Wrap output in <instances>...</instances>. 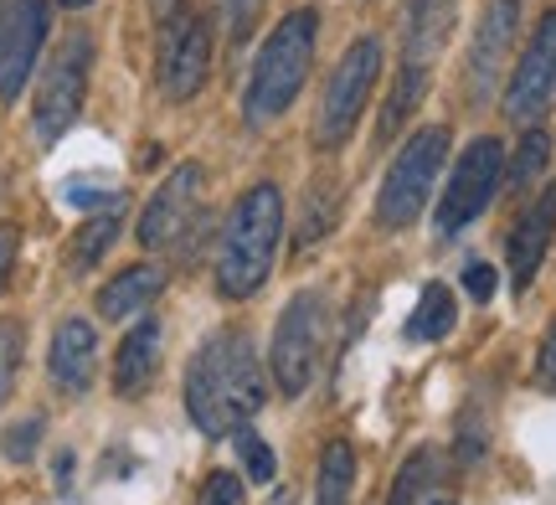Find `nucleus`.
Segmentation results:
<instances>
[{"label":"nucleus","mask_w":556,"mask_h":505,"mask_svg":"<svg viewBox=\"0 0 556 505\" xmlns=\"http://www.w3.org/2000/svg\"><path fill=\"white\" fill-rule=\"evenodd\" d=\"M556 238V186H546L536 202L520 212V223L510 227V279L516 289H531V279L541 274V258L552 253Z\"/></svg>","instance_id":"nucleus-14"},{"label":"nucleus","mask_w":556,"mask_h":505,"mask_svg":"<svg viewBox=\"0 0 556 505\" xmlns=\"http://www.w3.org/2000/svg\"><path fill=\"white\" fill-rule=\"evenodd\" d=\"M222 5V21H227V41L242 47V41L253 37V26L263 16V0H217Z\"/></svg>","instance_id":"nucleus-27"},{"label":"nucleus","mask_w":556,"mask_h":505,"mask_svg":"<svg viewBox=\"0 0 556 505\" xmlns=\"http://www.w3.org/2000/svg\"><path fill=\"white\" fill-rule=\"evenodd\" d=\"M500 171H505V150H500V140H475L464 155H458L454 176H448V191H443V202H438V238L464 232L484 206L495 202Z\"/></svg>","instance_id":"nucleus-9"},{"label":"nucleus","mask_w":556,"mask_h":505,"mask_svg":"<svg viewBox=\"0 0 556 505\" xmlns=\"http://www.w3.org/2000/svg\"><path fill=\"white\" fill-rule=\"evenodd\" d=\"M336 206H340L336 186H309V223L299 227V243L309 248L315 238H325V232L336 227Z\"/></svg>","instance_id":"nucleus-25"},{"label":"nucleus","mask_w":556,"mask_h":505,"mask_svg":"<svg viewBox=\"0 0 556 505\" xmlns=\"http://www.w3.org/2000/svg\"><path fill=\"white\" fill-rule=\"evenodd\" d=\"M546 161H552V135H546V129H526L520 155H516V171H510V186H516V191H526V186L546 171Z\"/></svg>","instance_id":"nucleus-24"},{"label":"nucleus","mask_w":556,"mask_h":505,"mask_svg":"<svg viewBox=\"0 0 556 505\" xmlns=\"http://www.w3.org/2000/svg\"><path fill=\"white\" fill-rule=\"evenodd\" d=\"M448 31H454V0H407V21H402L407 67H433Z\"/></svg>","instance_id":"nucleus-16"},{"label":"nucleus","mask_w":556,"mask_h":505,"mask_svg":"<svg viewBox=\"0 0 556 505\" xmlns=\"http://www.w3.org/2000/svg\"><path fill=\"white\" fill-rule=\"evenodd\" d=\"M263 366L238 330H217L186 366V413L206 439L238 433L263 407Z\"/></svg>","instance_id":"nucleus-1"},{"label":"nucleus","mask_w":556,"mask_h":505,"mask_svg":"<svg viewBox=\"0 0 556 505\" xmlns=\"http://www.w3.org/2000/svg\"><path fill=\"white\" fill-rule=\"evenodd\" d=\"M124 202H109V206H99L88 223L73 232V243H67V268L73 274H88L93 263L114 248V238H119V227H124V212H119Z\"/></svg>","instance_id":"nucleus-18"},{"label":"nucleus","mask_w":556,"mask_h":505,"mask_svg":"<svg viewBox=\"0 0 556 505\" xmlns=\"http://www.w3.org/2000/svg\"><path fill=\"white\" fill-rule=\"evenodd\" d=\"M238 454H242V465H248V475H253L258 485H268V480H274V449L263 444L253 428H238Z\"/></svg>","instance_id":"nucleus-28"},{"label":"nucleus","mask_w":556,"mask_h":505,"mask_svg":"<svg viewBox=\"0 0 556 505\" xmlns=\"http://www.w3.org/2000/svg\"><path fill=\"white\" fill-rule=\"evenodd\" d=\"M88 67H93V37L88 31H67V41L58 47V58L47 62L37 88V109H31V129L41 144H58L83 109L88 93Z\"/></svg>","instance_id":"nucleus-7"},{"label":"nucleus","mask_w":556,"mask_h":505,"mask_svg":"<svg viewBox=\"0 0 556 505\" xmlns=\"http://www.w3.org/2000/svg\"><path fill=\"white\" fill-rule=\"evenodd\" d=\"M433 475H438V454L433 449H417L413 459L402 465L397 485H392V501L387 505H422L428 501V490H433Z\"/></svg>","instance_id":"nucleus-23"},{"label":"nucleus","mask_w":556,"mask_h":505,"mask_svg":"<svg viewBox=\"0 0 556 505\" xmlns=\"http://www.w3.org/2000/svg\"><path fill=\"white\" fill-rule=\"evenodd\" d=\"M422 93H428V67H402V73H397V88H392V99H387V109H381V124H377V140L381 144H387L402 129V124L413 119V109L422 103Z\"/></svg>","instance_id":"nucleus-22"},{"label":"nucleus","mask_w":556,"mask_h":505,"mask_svg":"<svg viewBox=\"0 0 556 505\" xmlns=\"http://www.w3.org/2000/svg\"><path fill=\"white\" fill-rule=\"evenodd\" d=\"M155 366H160V325L139 320L119 341V356H114V392L119 397H139L150 387V377H155Z\"/></svg>","instance_id":"nucleus-17"},{"label":"nucleus","mask_w":556,"mask_h":505,"mask_svg":"<svg viewBox=\"0 0 556 505\" xmlns=\"http://www.w3.org/2000/svg\"><path fill=\"white\" fill-rule=\"evenodd\" d=\"M458 320V304H454V289L448 283H428L417 294V310L407 320V341H443Z\"/></svg>","instance_id":"nucleus-20"},{"label":"nucleus","mask_w":556,"mask_h":505,"mask_svg":"<svg viewBox=\"0 0 556 505\" xmlns=\"http://www.w3.org/2000/svg\"><path fill=\"white\" fill-rule=\"evenodd\" d=\"M62 5H73V11H78V5H88V0H62Z\"/></svg>","instance_id":"nucleus-37"},{"label":"nucleus","mask_w":556,"mask_h":505,"mask_svg":"<svg viewBox=\"0 0 556 505\" xmlns=\"http://www.w3.org/2000/svg\"><path fill=\"white\" fill-rule=\"evenodd\" d=\"M197 505H242V480L238 475H227V469L206 475L201 490H197Z\"/></svg>","instance_id":"nucleus-29"},{"label":"nucleus","mask_w":556,"mask_h":505,"mask_svg":"<svg viewBox=\"0 0 556 505\" xmlns=\"http://www.w3.org/2000/svg\"><path fill=\"white\" fill-rule=\"evenodd\" d=\"M160 294V274L155 268H124L114 283H103V294H99V310H103V320H129L135 310H144V304Z\"/></svg>","instance_id":"nucleus-19"},{"label":"nucleus","mask_w":556,"mask_h":505,"mask_svg":"<svg viewBox=\"0 0 556 505\" xmlns=\"http://www.w3.org/2000/svg\"><path fill=\"white\" fill-rule=\"evenodd\" d=\"M197 206H201V165L186 161V165H176V171L165 176V186L150 197L144 217H139V243L155 248V253L170 248L186 227L197 223Z\"/></svg>","instance_id":"nucleus-12"},{"label":"nucleus","mask_w":556,"mask_h":505,"mask_svg":"<svg viewBox=\"0 0 556 505\" xmlns=\"http://www.w3.org/2000/svg\"><path fill=\"white\" fill-rule=\"evenodd\" d=\"M443 161H448V129L443 124L417 129L413 140L397 150V161H392L387 181H381V197H377V223L387 232H402V227L417 223V212L433 197V181H438V171H443Z\"/></svg>","instance_id":"nucleus-4"},{"label":"nucleus","mask_w":556,"mask_h":505,"mask_svg":"<svg viewBox=\"0 0 556 505\" xmlns=\"http://www.w3.org/2000/svg\"><path fill=\"white\" fill-rule=\"evenodd\" d=\"M536 382L546 387V392H556V320H552V330H546V341H541V356H536Z\"/></svg>","instance_id":"nucleus-31"},{"label":"nucleus","mask_w":556,"mask_h":505,"mask_svg":"<svg viewBox=\"0 0 556 505\" xmlns=\"http://www.w3.org/2000/svg\"><path fill=\"white\" fill-rule=\"evenodd\" d=\"M278 232H283V197H278V186L242 191V202L227 217L222 253H217V289L227 300H248V294L263 289L278 253Z\"/></svg>","instance_id":"nucleus-2"},{"label":"nucleus","mask_w":556,"mask_h":505,"mask_svg":"<svg viewBox=\"0 0 556 505\" xmlns=\"http://www.w3.org/2000/svg\"><path fill=\"white\" fill-rule=\"evenodd\" d=\"M47 366H52V382L67 392V397H83L93 377H99V336L88 320H62L58 336H52V351H47Z\"/></svg>","instance_id":"nucleus-15"},{"label":"nucleus","mask_w":556,"mask_h":505,"mask_svg":"<svg viewBox=\"0 0 556 505\" xmlns=\"http://www.w3.org/2000/svg\"><path fill=\"white\" fill-rule=\"evenodd\" d=\"M160 93L165 99H197L206 78H212V26L197 11H176L160 21Z\"/></svg>","instance_id":"nucleus-8"},{"label":"nucleus","mask_w":556,"mask_h":505,"mask_svg":"<svg viewBox=\"0 0 556 505\" xmlns=\"http://www.w3.org/2000/svg\"><path fill=\"white\" fill-rule=\"evenodd\" d=\"M47 41V0H0V103H16Z\"/></svg>","instance_id":"nucleus-10"},{"label":"nucleus","mask_w":556,"mask_h":505,"mask_svg":"<svg viewBox=\"0 0 556 505\" xmlns=\"http://www.w3.org/2000/svg\"><path fill=\"white\" fill-rule=\"evenodd\" d=\"M464 289H469L475 300H490V294H495V268H490V263H469V268H464Z\"/></svg>","instance_id":"nucleus-32"},{"label":"nucleus","mask_w":556,"mask_h":505,"mask_svg":"<svg viewBox=\"0 0 556 505\" xmlns=\"http://www.w3.org/2000/svg\"><path fill=\"white\" fill-rule=\"evenodd\" d=\"M150 5H155V16H160V21H170V16L180 11V0H150Z\"/></svg>","instance_id":"nucleus-34"},{"label":"nucleus","mask_w":556,"mask_h":505,"mask_svg":"<svg viewBox=\"0 0 556 505\" xmlns=\"http://www.w3.org/2000/svg\"><path fill=\"white\" fill-rule=\"evenodd\" d=\"M552 93H556V11H546L531 47L520 52L516 78L505 88V119H516V124L541 119Z\"/></svg>","instance_id":"nucleus-11"},{"label":"nucleus","mask_w":556,"mask_h":505,"mask_svg":"<svg viewBox=\"0 0 556 505\" xmlns=\"http://www.w3.org/2000/svg\"><path fill=\"white\" fill-rule=\"evenodd\" d=\"M73 480V454H58V485H67Z\"/></svg>","instance_id":"nucleus-35"},{"label":"nucleus","mask_w":556,"mask_h":505,"mask_svg":"<svg viewBox=\"0 0 556 505\" xmlns=\"http://www.w3.org/2000/svg\"><path fill=\"white\" fill-rule=\"evenodd\" d=\"M16 248H21V227L16 223H0V289H5V279H11Z\"/></svg>","instance_id":"nucleus-33"},{"label":"nucleus","mask_w":556,"mask_h":505,"mask_svg":"<svg viewBox=\"0 0 556 505\" xmlns=\"http://www.w3.org/2000/svg\"><path fill=\"white\" fill-rule=\"evenodd\" d=\"M16 362H21V330L16 325H0V407H5V397H11Z\"/></svg>","instance_id":"nucleus-30"},{"label":"nucleus","mask_w":556,"mask_h":505,"mask_svg":"<svg viewBox=\"0 0 556 505\" xmlns=\"http://www.w3.org/2000/svg\"><path fill=\"white\" fill-rule=\"evenodd\" d=\"M41 413H31V418H21V424H11L5 433H0V454L11 459V465H26L31 454H37V444H41Z\"/></svg>","instance_id":"nucleus-26"},{"label":"nucleus","mask_w":556,"mask_h":505,"mask_svg":"<svg viewBox=\"0 0 556 505\" xmlns=\"http://www.w3.org/2000/svg\"><path fill=\"white\" fill-rule=\"evenodd\" d=\"M438 505H443V501H438Z\"/></svg>","instance_id":"nucleus-38"},{"label":"nucleus","mask_w":556,"mask_h":505,"mask_svg":"<svg viewBox=\"0 0 556 505\" xmlns=\"http://www.w3.org/2000/svg\"><path fill=\"white\" fill-rule=\"evenodd\" d=\"M315 11H289L268 31V41L258 47V62H253V78H248V119L253 124L278 119L299 99V88L309 78V62H315Z\"/></svg>","instance_id":"nucleus-3"},{"label":"nucleus","mask_w":556,"mask_h":505,"mask_svg":"<svg viewBox=\"0 0 556 505\" xmlns=\"http://www.w3.org/2000/svg\"><path fill=\"white\" fill-rule=\"evenodd\" d=\"M325 336H330V304L315 289H304L283 304L274 330V382L283 397H299L315 382L319 356H325Z\"/></svg>","instance_id":"nucleus-6"},{"label":"nucleus","mask_w":556,"mask_h":505,"mask_svg":"<svg viewBox=\"0 0 556 505\" xmlns=\"http://www.w3.org/2000/svg\"><path fill=\"white\" fill-rule=\"evenodd\" d=\"M268 505H294V495H289V490H278V495H274Z\"/></svg>","instance_id":"nucleus-36"},{"label":"nucleus","mask_w":556,"mask_h":505,"mask_svg":"<svg viewBox=\"0 0 556 505\" xmlns=\"http://www.w3.org/2000/svg\"><path fill=\"white\" fill-rule=\"evenodd\" d=\"M510 41H516V0H490L484 16H479V26H475L469 62H464V73H469V99L475 103L490 99V88L500 83V62L510 52Z\"/></svg>","instance_id":"nucleus-13"},{"label":"nucleus","mask_w":556,"mask_h":505,"mask_svg":"<svg viewBox=\"0 0 556 505\" xmlns=\"http://www.w3.org/2000/svg\"><path fill=\"white\" fill-rule=\"evenodd\" d=\"M351 485H356V454H351V444H330L319 454L315 475L319 505H351Z\"/></svg>","instance_id":"nucleus-21"},{"label":"nucleus","mask_w":556,"mask_h":505,"mask_svg":"<svg viewBox=\"0 0 556 505\" xmlns=\"http://www.w3.org/2000/svg\"><path fill=\"white\" fill-rule=\"evenodd\" d=\"M381 78V41L361 37L351 41V52L336 62V73L319 93V114H315V144L319 150H340L351 140V129L361 124V109L371 103V88Z\"/></svg>","instance_id":"nucleus-5"}]
</instances>
